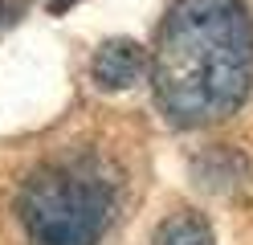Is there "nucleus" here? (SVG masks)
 Instances as JSON below:
<instances>
[{"mask_svg": "<svg viewBox=\"0 0 253 245\" xmlns=\"http://www.w3.org/2000/svg\"><path fill=\"white\" fill-rule=\"evenodd\" d=\"M147 74L155 106L176 127L229 119L253 86V16L245 0H171Z\"/></svg>", "mask_w": 253, "mask_h": 245, "instance_id": "1", "label": "nucleus"}, {"mask_svg": "<svg viewBox=\"0 0 253 245\" xmlns=\"http://www.w3.org/2000/svg\"><path fill=\"white\" fill-rule=\"evenodd\" d=\"M115 208L119 188L94 155L41 163L17 196V217L33 245H98Z\"/></svg>", "mask_w": 253, "mask_h": 245, "instance_id": "2", "label": "nucleus"}, {"mask_svg": "<svg viewBox=\"0 0 253 245\" xmlns=\"http://www.w3.org/2000/svg\"><path fill=\"white\" fill-rule=\"evenodd\" d=\"M147 74V49L131 37H110L90 61V78L98 90H126Z\"/></svg>", "mask_w": 253, "mask_h": 245, "instance_id": "3", "label": "nucleus"}, {"mask_svg": "<svg viewBox=\"0 0 253 245\" xmlns=\"http://www.w3.org/2000/svg\"><path fill=\"white\" fill-rule=\"evenodd\" d=\"M192 168H196V184H209V188H233L245 180V159L237 151H229V147L204 151Z\"/></svg>", "mask_w": 253, "mask_h": 245, "instance_id": "4", "label": "nucleus"}, {"mask_svg": "<svg viewBox=\"0 0 253 245\" xmlns=\"http://www.w3.org/2000/svg\"><path fill=\"white\" fill-rule=\"evenodd\" d=\"M151 245H212V225L200 212H176L155 229Z\"/></svg>", "mask_w": 253, "mask_h": 245, "instance_id": "5", "label": "nucleus"}, {"mask_svg": "<svg viewBox=\"0 0 253 245\" xmlns=\"http://www.w3.org/2000/svg\"><path fill=\"white\" fill-rule=\"evenodd\" d=\"M0 16H4V0H0Z\"/></svg>", "mask_w": 253, "mask_h": 245, "instance_id": "6", "label": "nucleus"}]
</instances>
